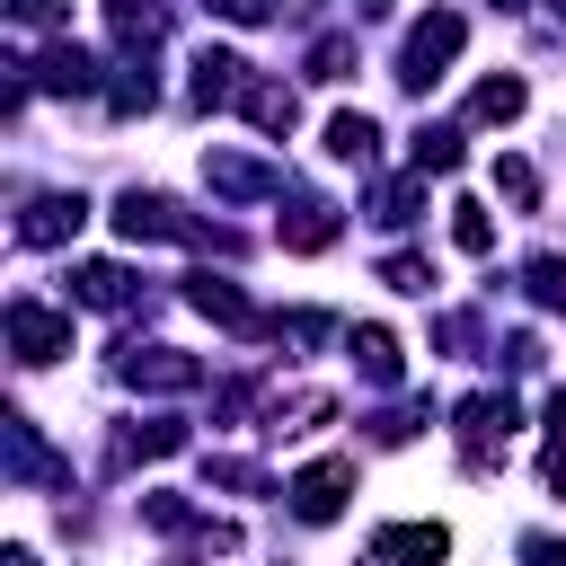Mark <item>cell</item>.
Listing matches in <instances>:
<instances>
[{
    "label": "cell",
    "mask_w": 566,
    "mask_h": 566,
    "mask_svg": "<svg viewBox=\"0 0 566 566\" xmlns=\"http://www.w3.org/2000/svg\"><path fill=\"white\" fill-rule=\"evenodd\" d=\"M35 80H44V88H53V97H71V88H97V62H88V53H80V44H53V53H44V71H35Z\"/></svg>",
    "instance_id": "9"
},
{
    "label": "cell",
    "mask_w": 566,
    "mask_h": 566,
    "mask_svg": "<svg viewBox=\"0 0 566 566\" xmlns=\"http://www.w3.org/2000/svg\"><path fill=\"white\" fill-rule=\"evenodd\" d=\"M451 239H460L469 256H486V248H495V221H486L478 203H451Z\"/></svg>",
    "instance_id": "17"
},
{
    "label": "cell",
    "mask_w": 566,
    "mask_h": 566,
    "mask_svg": "<svg viewBox=\"0 0 566 566\" xmlns=\"http://www.w3.org/2000/svg\"><path fill=\"white\" fill-rule=\"evenodd\" d=\"M327 239H336V212H327V203H292V221H283V248H292V256H318Z\"/></svg>",
    "instance_id": "10"
},
{
    "label": "cell",
    "mask_w": 566,
    "mask_h": 566,
    "mask_svg": "<svg viewBox=\"0 0 566 566\" xmlns=\"http://www.w3.org/2000/svg\"><path fill=\"white\" fill-rule=\"evenodd\" d=\"M460 35H469V27H460V9H433V18L407 35V53H398L407 71H398V80H407V88H433V80H442V62L460 53Z\"/></svg>",
    "instance_id": "1"
},
{
    "label": "cell",
    "mask_w": 566,
    "mask_h": 566,
    "mask_svg": "<svg viewBox=\"0 0 566 566\" xmlns=\"http://www.w3.org/2000/svg\"><path fill=\"white\" fill-rule=\"evenodd\" d=\"M239 106H248V124H256V133H292V88H274V80H256V88H248Z\"/></svg>",
    "instance_id": "13"
},
{
    "label": "cell",
    "mask_w": 566,
    "mask_h": 566,
    "mask_svg": "<svg viewBox=\"0 0 566 566\" xmlns=\"http://www.w3.org/2000/svg\"><path fill=\"white\" fill-rule=\"evenodd\" d=\"M363 9H389V0H363Z\"/></svg>",
    "instance_id": "27"
},
{
    "label": "cell",
    "mask_w": 566,
    "mask_h": 566,
    "mask_svg": "<svg viewBox=\"0 0 566 566\" xmlns=\"http://www.w3.org/2000/svg\"><path fill=\"white\" fill-rule=\"evenodd\" d=\"M371 142H380V133H371V115H336V124H327V150H336V159H354V168H371Z\"/></svg>",
    "instance_id": "14"
},
{
    "label": "cell",
    "mask_w": 566,
    "mask_h": 566,
    "mask_svg": "<svg viewBox=\"0 0 566 566\" xmlns=\"http://www.w3.org/2000/svg\"><path fill=\"white\" fill-rule=\"evenodd\" d=\"M522 566H566V539H548V531H531V539H522Z\"/></svg>",
    "instance_id": "23"
},
{
    "label": "cell",
    "mask_w": 566,
    "mask_h": 566,
    "mask_svg": "<svg viewBox=\"0 0 566 566\" xmlns=\"http://www.w3.org/2000/svg\"><path fill=\"white\" fill-rule=\"evenodd\" d=\"M354 363H363V380L389 389V380H398V336H389V327H354Z\"/></svg>",
    "instance_id": "12"
},
{
    "label": "cell",
    "mask_w": 566,
    "mask_h": 566,
    "mask_svg": "<svg viewBox=\"0 0 566 566\" xmlns=\"http://www.w3.org/2000/svg\"><path fill=\"white\" fill-rule=\"evenodd\" d=\"M9 345H18V363H53V354H71V318L18 301V310H9Z\"/></svg>",
    "instance_id": "4"
},
{
    "label": "cell",
    "mask_w": 566,
    "mask_h": 566,
    "mask_svg": "<svg viewBox=\"0 0 566 566\" xmlns=\"http://www.w3.org/2000/svg\"><path fill=\"white\" fill-rule=\"evenodd\" d=\"M345 495H354V460H310V469L292 478V513H301V522H336Z\"/></svg>",
    "instance_id": "2"
},
{
    "label": "cell",
    "mask_w": 566,
    "mask_h": 566,
    "mask_svg": "<svg viewBox=\"0 0 566 566\" xmlns=\"http://www.w3.org/2000/svg\"><path fill=\"white\" fill-rule=\"evenodd\" d=\"M371 557L380 566H442L451 557V531L442 522H389V531H371Z\"/></svg>",
    "instance_id": "3"
},
{
    "label": "cell",
    "mask_w": 566,
    "mask_h": 566,
    "mask_svg": "<svg viewBox=\"0 0 566 566\" xmlns=\"http://www.w3.org/2000/svg\"><path fill=\"white\" fill-rule=\"evenodd\" d=\"M186 301H195L203 318H221V327H256V310H248V292H239L230 274H195V283H186Z\"/></svg>",
    "instance_id": "7"
},
{
    "label": "cell",
    "mask_w": 566,
    "mask_h": 566,
    "mask_svg": "<svg viewBox=\"0 0 566 566\" xmlns=\"http://www.w3.org/2000/svg\"><path fill=\"white\" fill-rule=\"evenodd\" d=\"M124 380H142V389H195L203 371H195L177 345H133V354H124Z\"/></svg>",
    "instance_id": "6"
},
{
    "label": "cell",
    "mask_w": 566,
    "mask_h": 566,
    "mask_svg": "<svg viewBox=\"0 0 566 566\" xmlns=\"http://www.w3.org/2000/svg\"><path fill=\"white\" fill-rule=\"evenodd\" d=\"M548 433H557V451H566V389L548 398Z\"/></svg>",
    "instance_id": "25"
},
{
    "label": "cell",
    "mask_w": 566,
    "mask_h": 566,
    "mask_svg": "<svg viewBox=\"0 0 566 566\" xmlns=\"http://www.w3.org/2000/svg\"><path fill=\"white\" fill-rule=\"evenodd\" d=\"M80 221H88V203H80V195H35V203H27V221H18V239H27V248H62Z\"/></svg>",
    "instance_id": "5"
},
{
    "label": "cell",
    "mask_w": 566,
    "mask_h": 566,
    "mask_svg": "<svg viewBox=\"0 0 566 566\" xmlns=\"http://www.w3.org/2000/svg\"><path fill=\"white\" fill-rule=\"evenodd\" d=\"M495 186H504V195H513V203H531V195H539V177H531V168H522V159H495Z\"/></svg>",
    "instance_id": "22"
},
{
    "label": "cell",
    "mask_w": 566,
    "mask_h": 566,
    "mask_svg": "<svg viewBox=\"0 0 566 566\" xmlns=\"http://www.w3.org/2000/svg\"><path fill=\"white\" fill-rule=\"evenodd\" d=\"M380 274H389V292H424V283H433V265H424V256H389Z\"/></svg>",
    "instance_id": "21"
},
{
    "label": "cell",
    "mask_w": 566,
    "mask_h": 566,
    "mask_svg": "<svg viewBox=\"0 0 566 566\" xmlns=\"http://www.w3.org/2000/svg\"><path fill=\"white\" fill-rule=\"evenodd\" d=\"M495 9H513V0H495Z\"/></svg>",
    "instance_id": "28"
},
{
    "label": "cell",
    "mask_w": 566,
    "mask_h": 566,
    "mask_svg": "<svg viewBox=\"0 0 566 566\" xmlns=\"http://www.w3.org/2000/svg\"><path fill=\"white\" fill-rule=\"evenodd\" d=\"M424 168H433V177H451V168H460V133H451V124L416 133V177H424Z\"/></svg>",
    "instance_id": "15"
},
{
    "label": "cell",
    "mask_w": 566,
    "mask_h": 566,
    "mask_svg": "<svg viewBox=\"0 0 566 566\" xmlns=\"http://www.w3.org/2000/svg\"><path fill=\"white\" fill-rule=\"evenodd\" d=\"M221 18H239V27H256V18H274V0H221Z\"/></svg>",
    "instance_id": "24"
},
{
    "label": "cell",
    "mask_w": 566,
    "mask_h": 566,
    "mask_svg": "<svg viewBox=\"0 0 566 566\" xmlns=\"http://www.w3.org/2000/svg\"><path fill=\"white\" fill-rule=\"evenodd\" d=\"M9 18H53V0H9Z\"/></svg>",
    "instance_id": "26"
},
{
    "label": "cell",
    "mask_w": 566,
    "mask_h": 566,
    "mask_svg": "<svg viewBox=\"0 0 566 566\" xmlns=\"http://www.w3.org/2000/svg\"><path fill=\"white\" fill-rule=\"evenodd\" d=\"M416 203H424L416 186H380V195H371V212H380L389 230H398V221H416Z\"/></svg>",
    "instance_id": "20"
},
{
    "label": "cell",
    "mask_w": 566,
    "mask_h": 566,
    "mask_svg": "<svg viewBox=\"0 0 566 566\" xmlns=\"http://www.w3.org/2000/svg\"><path fill=\"white\" fill-rule=\"evenodd\" d=\"M248 62L239 53H195V97L203 106H230V97H248V80H239Z\"/></svg>",
    "instance_id": "8"
},
{
    "label": "cell",
    "mask_w": 566,
    "mask_h": 566,
    "mask_svg": "<svg viewBox=\"0 0 566 566\" xmlns=\"http://www.w3.org/2000/svg\"><path fill=\"white\" fill-rule=\"evenodd\" d=\"M522 115V80H478L469 88V124H513Z\"/></svg>",
    "instance_id": "11"
},
{
    "label": "cell",
    "mask_w": 566,
    "mask_h": 566,
    "mask_svg": "<svg viewBox=\"0 0 566 566\" xmlns=\"http://www.w3.org/2000/svg\"><path fill=\"white\" fill-rule=\"evenodd\" d=\"M71 283H80V301H88V310H115V301L133 292V283H124V265H80Z\"/></svg>",
    "instance_id": "16"
},
{
    "label": "cell",
    "mask_w": 566,
    "mask_h": 566,
    "mask_svg": "<svg viewBox=\"0 0 566 566\" xmlns=\"http://www.w3.org/2000/svg\"><path fill=\"white\" fill-rule=\"evenodd\" d=\"M345 71H354V44L345 35H318L310 44V80H345Z\"/></svg>",
    "instance_id": "18"
},
{
    "label": "cell",
    "mask_w": 566,
    "mask_h": 566,
    "mask_svg": "<svg viewBox=\"0 0 566 566\" xmlns=\"http://www.w3.org/2000/svg\"><path fill=\"white\" fill-rule=\"evenodd\" d=\"M557 9H566V0H557Z\"/></svg>",
    "instance_id": "29"
},
{
    "label": "cell",
    "mask_w": 566,
    "mask_h": 566,
    "mask_svg": "<svg viewBox=\"0 0 566 566\" xmlns=\"http://www.w3.org/2000/svg\"><path fill=\"white\" fill-rule=\"evenodd\" d=\"M531 292L539 310H566V256H531Z\"/></svg>",
    "instance_id": "19"
}]
</instances>
